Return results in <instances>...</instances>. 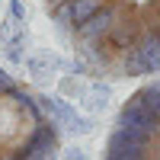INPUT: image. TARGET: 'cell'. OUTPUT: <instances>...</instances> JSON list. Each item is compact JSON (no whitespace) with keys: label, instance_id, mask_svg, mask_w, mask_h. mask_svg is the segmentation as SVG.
I'll return each instance as SVG.
<instances>
[{"label":"cell","instance_id":"1","mask_svg":"<svg viewBox=\"0 0 160 160\" xmlns=\"http://www.w3.org/2000/svg\"><path fill=\"white\" fill-rule=\"evenodd\" d=\"M42 7L90 74L102 80L160 74V0H42Z\"/></svg>","mask_w":160,"mask_h":160},{"label":"cell","instance_id":"2","mask_svg":"<svg viewBox=\"0 0 160 160\" xmlns=\"http://www.w3.org/2000/svg\"><path fill=\"white\" fill-rule=\"evenodd\" d=\"M61 128L38 93L0 68V160H58Z\"/></svg>","mask_w":160,"mask_h":160},{"label":"cell","instance_id":"3","mask_svg":"<svg viewBox=\"0 0 160 160\" xmlns=\"http://www.w3.org/2000/svg\"><path fill=\"white\" fill-rule=\"evenodd\" d=\"M102 160H160V77L122 102L102 144Z\"/></svg>","mask_w":160,"mask_h":160},{"label":"cell","instance_id":"4","mask_svg":"<svg viewBox=\"0 0 160 160\" xmlns=\"http://www.w3.org/2000/svg\"><path fill=\"white\" fill-rule=\"evenodd\" d=\"M38 99H42L45 112L55 118L58 128H68V131H74V135H90V131H93V118L90 115H77V109L68 99H61V96H42V93H38Z\"/></svg>","mask_w":160,"mask_h":160},{"label":"cell","instance_id":"5","mask_svg":"<svg viewBox=\"0 0 160 160\" xmlns=\"http://www.w3.org/2000/svg\"><path fill=\"white\" fill-rule=\"evenodd\" d=\"M109 99H112V87L102 83V80H90V90H87V96L80 99V106L93 115V112H102L106 106H109Z\"/></svg>","mask_w":160,"mask_h":160},{"label":"cell","instance_id":"6","mask_svg":"<svg viewBox=\"0 0 160 160\" xmlns=\"http://www.w3.org/2000/svg\"><path fill=\"white\" fill-rule=\"evenodd\" d=\"M58 68H64V61L58 55H51V51H45V55H32L26 58V71H29L35 80H48L51 74H55Z\"/></svg>","mask_w":160,"mask_h":160},{"label":"cell","instance_id":"7","mask_svg":"<svg viewBox=\"0 0 160 160\" xmlns=\"http://www.w3.org/2000/svg\"><path fill=\"white\" fill-rule=\"evenodd\" d=\"M87 90H90V80H83V77H80V74H64L61 80H58V96L61 99H83L87 96Z\"/></svg>","mask_w":160,"mask_h":160},{"label":"cell","instance_id":"8","mask_svg":"<svg viewBox=\"0 0 160 160\" xmlns=\"http://www.w3.org/2000/svg\"><path fill=\"white\" fill-rule=\"evenodd\" d=\"M22 45H26V35H19L16 42H10V45H3L7 48V58L10 61H22Z\"/></svg>","mask_w":160,"mask_h":160},{"label":"cell","instance_id":"9","mask_svg":"<svg viewBox=\"0 0 160 160\" xmlns=\"http://www.w3.org/2000/svg\"><path fill=\"white\" fill-rule=\"evenodd\" d=\"M10 16L16 19L19 26H26V7H22V0H10Z\"/></svg>","mask_w":160,"mask_h":160},{"label":"cell","instance_id":"10","mask_svg":"<svg viewBox=\"0 0 160 160\" xmlns=\"http://www.w3.org/2000/svg\"><path fill=\"white\" fill-rule=\"evenodd\" d=\"M64 160H87V154L80 151V148H74V151H68V154H64Z\"/></svg>","mask_w":160,"mask_h":160}]
</instances>
